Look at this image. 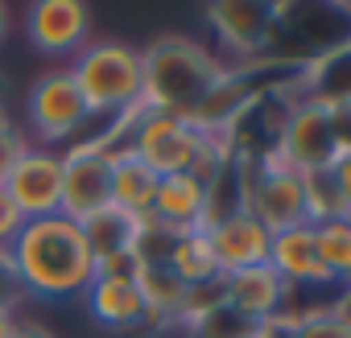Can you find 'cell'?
<instances>
[{
	"instance_id": "obj_32",
	"label": "cell",
	"mask_w": 351,
	"mask_h": 338,
	"mask_svg": "<svg viewBox=\"0 0 351 338\" xmlns=\"http://www.w3.org/2000/svg\"><path fill=\"white\" fill-rule=\"evenodd\" d=\"M13 132V120H9V107H5V99H0V136H9Z\"/></svg>"
},
{
	"instance_id": "obj_27",
	"label": "cell",
	"mask_w": 351,
	"mask_h": 338,
	"mask_svg": "<svg viewBox=\"0 0 351 338\" xmlns=\"http://www.w3.org/2000/svg\"><path fill=\"white\" fill-rule=\"evenodd\" d=\"M21 148H25V140L17 136V132H9V136H0V182H5V174L13 169V161L21 157Z\"/></svg>"
},
{
	"instance_id": "obj_26",
	"label": "cell",
	"mask_w": 351,
	"mask_h": 338,
	"mask_svg": "<svg viewBox=\"0 0 351 338\" xmlns=\"http://www.w3.org/2000/svg\"><path fill=\"white\" fill-rule=\"evenodd\" d=\"M326 107H330V103H326ZM330 128H335L339 157L351 153V103H335V107H330Z\"/></svg>"
},
{
	"instance_id": "obj_10",
	"label": "cell",
	"mask_w": 351,
	"mask_h": 338,
	"mask_svg": "<svg viewBox=\"0 0 351 338\" xmlns=\"http://www.w3.org/2000/svg\"><path fill=\"white\" fill-rule=\"evenodd\" d=\"M91 13L83 0H34L25 9V38L34 50L54 58H75L87 46Z\"/></svg>"
},
{
	"instance_id": "obj_3",
	"label": "cell",
	"mask_w": 351,
	"mask_h": 338,
	"mask_svg": "<svg viewBox=\"0 0 351 338\" xmlns=\"http://www.w3.org/2000/svg\"><path fill=\"white\" fill-rule=\"evenodd\" d=\"M71 75L91 116L116 120L141 107V50L124 42H87L71 58Z\"/></svg>"
},
{
	"instance_id": "obj_35",
	"label": "cell",
	"mask_w": 351,
	"mask_h": 338,
	"mask_svg": "<svg viewBox=\"0 0 351 338\" xmlns=\"http://www.w3.org/2000/svg\"><path fill=\"white\" fill-rule=\"evenodd\" d=\"M252 338H256V334H252Z\"/></svg>"
},
{
	"instance_id": "obj_29",
	"label": "cell",
	"mask_w": 351,
	"mask_h": 338,
	"mask_svg": "<svg viewBox=\"0 0 351 338\" xmlns=\"http://www.w3.org/2000/svg\"><path fill=\"white\" fill-rule=\"evenodd\" d=\"M13 338H54L42 322H25V317H17V330H13Z\"/></svg>"
},
{
	"instance_id": "obj_11",
	"label": "cell",
	"mask_w": 351,
	"mask_h": 338,
	"mask_svg": "<svg viewBox=\"0 0 351 338\" xmlns=\"http://www.w3.org/2000/svg\"><path fill=\"white\" fill-rule=\"evenodd\" d=\"M277 21H281V9L248 5V0H219V5L207 9V25L215 29L223 50H232L236 58H261L277 38Z\"/></svg>"
},
{
	"instance_id": "obj_12",
	"label": "cell",
	"mask_w": 351,
	"mask_h": 338,
	"mask_svg": "<svg viewBox=\"0 0 351 338\" xmlns=\"http://www.w3.org/2000/svg\"><path fill=\"white\" fill-rule=\"evenodd\" d=\"M223 297L236 313H244L252 326H269L285 313V301H289V285L269 268V264H256V268H240V272H223Z\"/></svg>"
},
{
	"instance_id": "obj_4",
	"label": "cell",
	"mask_w": 351,
	"mask_h": 338,
	"mask_svg": "<svg viewBox=\"0 0 351 338\" xmlns=\"http://www.w3.org/2000/svg\"><path fill=\"white\" fill-rule=\"evenodd\" d=\"M240 178H244V211L269 231H289L306 219V178L298 169H289L277 157H261L248 161L240 157Z\"/></svg>"
},
{
	"instance_id": "obj_34",
	"label": "cell",
	"mask_w": 351,
	"mask_h": 338,
	"mask_svg": "<svg viewBox=\"0 0 351 338\" xmlns=\"http://www.w3.org/2000/svg\"><path fill=\"white\" fill-rule=\"evenodd\" d=\"M343 289H351V272H347V281H343Z\"/></svg>"
},
{
	"instance_id": "obj_20",
	"label": "cell",
	"mask_w": 351,
	"mask_h": 338,
	"mask_svg": "<svg viewBox=\"0 0 351 338\" xmlns=\"http://www.w3.org/2000/svg\"><path fill=\"white\" fill-rule=\"evenodd\" d=\"M165 268L178 276L186 289L223 276L219 264H215V252H211V244H207V231H178V239H173V248H169V256H165Z\"/></svg>"
},
{
	"instance_id": "obj_15",
	"label": "cell",
	"mask_w": 351,
	"mask_h": 338,
	"mask_svg": "<svg viewBox=\"0 0 351 338\" xmlns=\"http://www.w3.org/2000/svg\"><path fill=\"white\" fill-rule=\"evenodd\" d=\"M83 301H87V313L104 330H141V326H149V309H145V297L136 289V276H104V272H95Z\"/></svg>"
},
{
	"instance_id": "obj_8",
	"label": "cell",
	"mask_w": 351,
	"mask_h": 338,
	"mask_svg": "<svg viewBox=\"0 0 351 338\" xmlns=\"http://www.w3.org/2000/svg\"><path fill=\"white\" fill-rule=\"evenodd\" d=\"M112 207V153L99 140H79L62 153V215L83 223Z\"/></svg>"
},
{
	"instance_id": "obj_25",
	"label": "cell",
	"mask_w": 351,
	"mask_h": 338,
	"mask_svg": "<svg viewBox=\"0 0 351 338\" xmlns=\"http://www.w3.org/2000/svg\"><path fill=\"white\" fill-rule=\"evenodd\" d=\"M17 297H21V285H17L13 260H9V252H0V309H13Z\"/></svg>"
},
{
	"instance_id": "obj_1",
	"label": "cell",
	"mask_w": 351,
	"mask_h": 338,
	"mask_svg": "<svg viewBox=\"0 0 351 338\" xmlns=\"http://www.w3.org/2000/svg\"><path fill=\"white\" fill-rule=\"evenodd\" d=\"M21 297L38 301H75L95 281V260L83 239V227L66 215L25 219L9 248Z\"/></svg>"
},
{
	"instance_id": "obj_18",
	"label": "cell",
	"mask_w": 351,
	"mask_h": 338,
	"mask_svg": "<svg viewBox=\"0 0 351 338\" xmlns=\"http://www.w3.org/2000/svg\"><path fill=\"white\" fill-rule=\"evenodd\" d=\"M83 239L91 248V260L95 264H108V260H120V256H132L136 252V231H141V219L120 211V207H104L99 215L83 219Z\"/></svg>"
},
{
	"instance_id": "obj_30",
	"label": "cell",
	"mask_w": 351,
	"mask_h": 338,
	"mask_svg": "<svg viewBox=\"0 0 351 338\" xmlns=\"http://www.w3.org/2000/svg\"><path fill=\"white\" fill-rule=\"evenodd\" d=\"M330 309H335V313H339V317L351 326V289H343V293L335 297V305H330Z\"/></svg>"
},
{
	"instance_id": "obj_33",
	"label": "cell",
	"mask_w": 351,
	"mask_h": 338,
	"mask_svg": "<svg viewBox=\"0 0 351 338\" xmlns=\"http://www.w3.org/2000/svg\"><path fill=\"white\" fill-rule=\"evenodd\" d=\"M9 38V5H0V42Z\"/></svg>"
},
{
	"instance_id": "obj_21",
	"label": "cell",
	"mask_w": 351,
	"mask_h": 338,
	"mask_svg": "<svg viewBox=\"0 0 351 338\" xmlns=\"http://www.w3.org/2000/svg\"><path fill=\"white\" fill-rule=\"evenodd\" d=\"M306 219L310 223H330V219H351V198L335 182L330 169L306 174Z\"/></svg>"
},
{
	"instance_id": "obj_28",
	"label": "cell",
	"mask_w": 351,
	"mask_h": 338,
	"mask_svg": "<svg viewBox=\"0 0 351 338\" xmlns=\"http://www.w3.org/2000/svg\"><path fill=\"white\" fill-rule=\"evenodd\" d=\"M330 174H335V182L343 186V194L351 198V153H343V157L330 165Z\"/></svg>"
},
{
	"instance_id": "obj_22",
	"label": "cell",
	"mask_w": 351,
	"mask_h": 338,
	"mask_svg": "<svg viewBox=\"0 0 351 338\" xmlns=\"http://www.w3.org/2000/svg\"><path fill=\"white\" fill-rule=\"evenodd\" d=\"M314 227V248L322 268L343 285L351 272V219H330V223H310Z\"/></svg>"
},
{
	"instance_id": "obj_2",
	"label": "cell",
	"mask_w": 351,
	"mask_h": 338,
	"mask_svg": "<svg viewBox=\"0 0 351 338\" xmlns=\"http://www.w3.org/2000/svg\"><path fill=\"white\" fill-rule=\"evenodd\" d=\"M228 79V66L191 38H157L141 50V107L191 120Z\"/></svg>"
},
{
	"instance_id": "obj_13",
	"label": "cell",
	"mask_w": 351,
	"mask_h": 338,
	"mask_svg": "<svg viewBox=\"0 0 351 338\" xmlns=\"http://www.w3.org/2000/svg\"><path fill=\"white\" fill-rule=\"evenodd\" d=\"M207 244L215 252L219 272H240V268H256L269 264V244L273 235L248 215V211H232L219 223L207 227Z\"/></svg>"
},
{
	"instance_id": "obj_5",
	"label": "cell",
	"mask_w": 351,
	"mask_h": 338,
	"mask_svg": "<svg viewBox=\"0 0 351 338\" xmlns=\"http://www.w3.org/2000/svg\"><path fill=\"white\" fill-rule=\"evenodd\" d=\"M277 161H285L298 174H322L339 161V144H335V128H330V107L314 103V99H293L281 132H277Z\"/></svg>"
},
{
	"instance_id": "obj_7",
	"label": "cell",
	"mask_w": 351,
	"mask_h": 338,
	"mask_svg": "<svg viewBox=\"0 0 351 338\" xmlns=\"http://www.w3.org/2000/svg\"><path fill=\"white\" fill-rule=\"evenodd\" d=\"M25 116H29V128L38 140H46V148L54 140H71L83 132V124L91 120L87 112V99L71 75V66H58L50 75H42L25 99Z\"/></svg>"
},
{
	"instance_id": "obj_24",
	"label": "cell",
	"mask_w": 351,
	"mask_h": 338,
	"mask_svg": "<svg viewBox=\"0 0 351 338\" xmlns=\"http://www.w3.org/2000/svg\"><path fill=\"white\" fill-rule=\"evenodd\" d=\"M21 227H25L21 211L13 207V198L5 194V186H0V252H9V248H13V239H17Z\"/></svg>"
},
{
	"instance_id": "obj_14",
	"label": "cell",
	"mask_w": 351,
	"mask_h": 338,
	"mask_svg": "<svg viewBox=\"0 0 351 338\" xmlns=\"http://www.w3.org/2000/svg\"><path fill=\"white\" fill-rule=\"evenodd\" d=\"M269 268L289 285V293L293 289H330V285H339L322 268V260H318L314 227L310 223H298V227L273 235V244H269Z\"/></svg>"
},
{
	"instance_id": "obj_23",
	"label": "cell",
	"mask_w": 351,
	"mask_h": 338,
	"mask_svg": "<svg viewBox=\"0 0 351 338\" xmlns=\"http://www.w3.org/2000/svg\"><path fill=\"white\" fill-rule=\"evenodd\" d=\"M261 326H252L244 313H236L232 305H219L215 313H207L203 322H195L191 326V334L195 338H252Z\"/></svg>"
},
{
	"instance_id": "obj_16",
	"label": "cell",
	"mask_w": 351,
	"mask_h": 338,
	"mask_svg": "<svg viewBox=\"0 0 351 338\" xmlns=\"http://www.w3.org/2000/svg\"><path fill=\"white\" fill-rule=\"evenodd\" d=\"M149 215L169 231H203V223H207V186L191 174H169V178L157 182Z\"/></svg>"
},
{
	"instance_id": "obj_31",
	"label": "cell",
	"mask_w": 351,
	"mask_h": 338,
	"mask_svg": "<svg viewBox=\"0 0 351 338\" xmlns=\"http://www.w3.org/2000/svg\"><path fill=\"white\" fill-rule=\"evenodd\" d=\"M13 330H17V313L0 309V338H13Z\"/></svg>"
},
{
	"instance_id": "obj_9",
	"label": "cell",
	"mask_w": 351,
	"mask_h": 338,
	"mask_svg": "<svg viewBox=\"0 0 351 338\" xmlns=\"http://www.w3.org/2000/svg\"><path fill=\"white\" fill-rule=\"evenodd\" d=\"M0 186L21 211V219L62 215V153L25 144Z\"/></svg>"
},
{
	"instance_id": "obj_19",
	"label": "cell",
	"mask_w": 351,
	"mask_h": 338,
	"mask_svg": "<svg viewBox=\"0 0 351 338\" xmlns=\"http://www.w3.org/2000/svg\"><path fill=\"white\" fill-rule=\"evenodd\" d=\"M157 182H161V178L153 174L141 157H132L128 148H116V153H112V207H120V211L145 219V215L153 211Z\"/></svg>"
},
{
	"instance_id": "obj_6",
	"label": "cell",
	"mask_w": 351,
	"mask_h": 338,
	"mask_svg": "<svg viewBox=\"0 0 351 338\" xmlns=\"http://www.w3.org/2000/svg\"><path fill=\"white\" fill-rule=\"evenodd\" d=\"M199 144H203V132L191 120L161 116V112H141L124 148L132 157H141L157 178H169V174H191V165L199 157Z\"/></svg>"
},
{
	"instance_id": "obj_17",
	"label": "cell",
	"mask_w": 351,
	"mask_h": 338,
	"mask_svg": "<svg viewBox=\"0 0 351 338\" xmlns=\"http://www.w3.org/2000/svg\"><path fill=\"white\" fill-rule=\"evenodd\" d=\"M298 99H314V103H351V38L314 54L302 66V83H298Z\"/></svg>"
}]
</instances>
